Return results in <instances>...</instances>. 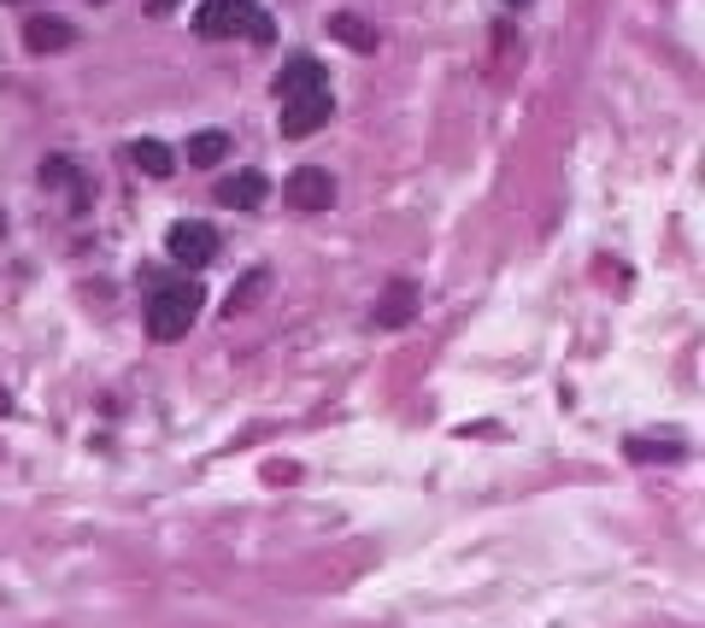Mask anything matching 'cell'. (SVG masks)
<instances>
[{
  "label": "cell",
  "mask_w": 705,
  "mask_h": 628,
  "mask_svg": "<svg viewBox=\"0 0 705 628\" xmlns=\"http://www.w3.org/2000/svg\"><path fill=\"white\" fill-rule=\"evenodd\" d=\"M329 123V77L318 59H295L277 77V130L288 141H306Z\"/></svg>",
  "instance_id": "obj_1"
},
{
  "label": "cell",
  "mask_w": 705,
  "mask_h": 628,
  "mask_svg": "<svg viewBox=\"0 0 705 628\" xmlns=\"http://www.w3.org/2000/svg\"><path fill=\"white\" fill-rule=\"evenodd\" d=\"M224 153H230V136H224V130H200V136L189 141V165H200V171L224 165Z\"/></svg>",
  "instance_id": "obj_11"
},
{
  "label": "cell",
  "mask_w": 705,
  "mask_h": 628,
  "mask_svg": "<svg viewBox=\"0 0 705 628\" xmlns=\"http://www.w3.org/2000/svg\"><path fill=\"white\" fill-rule=\"evenodd\" d=\"M265 288H271V270H265V265H259V270H247V282H241V288H230V300H224V311H230V318H241V311L254 306V300L265 295Z\"/></svg>",
  "instance_id": "obj_12"
},
{
  "label": "cell",
  "mask_w": 705,
  "mask_h": 628,
  "mask_svg": "<svg viewBox=\"0 0 705 628\" xmlns=\"http://www.w3.org/2000/svg\"><path fill=\"white\" fill-rule=\"evenodd\" d=\"M77 30L66 24V18H30L24 24V48L30 53H59V48H71Z\"/></svg>",
  "instance_id": "obj_7"
},
{
  "label": "cell",
  "mask_w": 705,
  "mask_h": 628,
  "mask_svg": "<svg viewBox=\"0 0 705 628\" xmlns=\"http://www.w3.org/2000/svg\"><path fill=\"white\" fill-rule=\"evenodd\" d=\"M282 200L295 206V212H329V206H336V177H329L324 165H300V171H288Z\"/></svg>",
  "instance_id": "obj_4"
},
{
  "label": "cell",
  "mask_w": 705,
  "mask_h": 628,
  "mask_svg": "<svg viewBox=\"0 0 705 628\" xmlns=\"http://www.w3.org/2000/svg\"><path fill=\"white\" fill-rule=\"evenodd\" d=\"M411 311H418V288H411V282H388V295L377 300V311H370V318H377L383 329H400Z\"/></svg>",
  "instance_id": "obj_8"
},
{
  "label": "cell",
  "mask_w": 705,
  "mask_h": 628,
  "mask_svg": "<svg viewBox=\"0 0 705 628\" xmlns=\"http://www.w3.org/2000/svg\"><path fill=\"white\" fill-rule=\"evenodd\" d=\"M165 247H171V259L189 265V270H206V265L218 259V236L206 223H177L171 236H165Z\"/></svg>",
  "instance_id": "obj_5"
},
{
  "label": "cell",
  "mask_w": 705,
  "mask_h": 628,
  "mask_svg": "<svg viewBox=\"0 0 705 628\" xmlns=\"http://www.w3.org/2000/svg\"><path fill=\"white\" fill-rule=\"evenodd\" d=\"M329 30H336L352 53H377V41H383V36H377V24H365L359 12H336V18H329Z\"/></svg>",
  "instance_id": "obj_10"
},
{
  "label": "cell",
  "mask_w": 705,
  "mask_h": 628,
  "mask_svg": "<svg viewBox=\"0 0 705 628\" xmlns=\"http://www.w3.org/2000/svg\"><path fill=\"white\" fill-rule=\"evenodd\" d=\"M7 411H12V393H7V388H0V417H7Z\"/></svg>",
  "instance_id": "obj_15"
},
{
  "label": "cell",
  "mask_w": 705,
  "mask_h": 628,
  "mask_svg": "<svg viewBox=\"0 0 705 628\" xmlns=\"http://www.w3.org/2000/svg\"><path fill=\"white\" fill-rule=\"evenodd\" d=\"M200 282H165L159 295L148 300V335L153 341H182L189 323L200 318Z\"/></svg>",
  "instance_id": "obj_3"
},
{
  "label": "cell",
  "mask_w": 705,
  "mask_h": 628,
  "mask_svg": "<svg viewBox=\"0 0 705 628\" xmlns=\"http://www.w3.org/2000/svg\"><path fill=\"white\" fill-rule=\"evenodd\" d=\"M624 452L641 465H671V458H682V435H629Z\"/></svg>",
  "instance_id": "obj_9"
},
{
  "label": "cell",
  "mask_w": 705,
  "mask_h": 628,
  "mask_svg": "<svg viewBox=\"0 0 705 628\" xmlns=\"http://www.w3.org/2000/svg\"><path fill=\"white\" fill-rule=\"evenodd\" d=\"M195 30L200 36H247V41H271V12L254 7V0H200V12H195Z\"/></svg>",
  "instance_id": "obj_2"
},
{
  "label": "cell",
  "mask_w": 705,
  "mask_h": 628,
  "mask_svg": "<svg viewBox=\"0 0 705 628\" xmlns=\"http://www.w3.org/2000/svg\"><path fill=\"white\" fill-rule=\"evenodd\" d=\"M506 7H529V0H506Z\"/></svg>",
  "instance_id": "obj_16"
},
{
  "label": "cell",
  "mask_w": 705,
  "mask_h": 628,
  "mask_svg": "<svg viewBox=\"0 0 705 628\" xmlns=\"http://www.w3.org/2000/svg\"><path fill=\"white\" fill-rule=\"evenodd\" d=\"M218 206H236V212H254V206L271 195V182H265V171H236V177H218Z\"/></svg>",
  "instance_id": "obj_6"
},
{
  "label": "cell",
  "mask_w": 705,
  "mask_h": 628,
  "mask_svg": "<svg viewBox=\"0 0 705 628\" xmlns=\"http://www.w3.org/2000/svg\"><path fill=\"white\" fill-rule=\"evenodd\" d=\"M177 7V0H148V12H171Z\"/></svg>",
  "instance_id": "obj_14"
},
{
  "label": "cell",
  "mask_w": 705,
  "mask_h": 628,
  "mask_svg": "<svg viewBox=\"0 0 705 628\" xmlns=\"http://www.w3.org/2000/svg\"><path fill=\"white\" fill-rule=\"evenodd\" d=\"M130 159H136L148 177H171V171H177V159H171V148H165V141H136Z\"/></svg>",
  "instance_id": "obj_13"
}]
</instances>
